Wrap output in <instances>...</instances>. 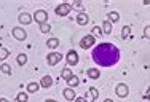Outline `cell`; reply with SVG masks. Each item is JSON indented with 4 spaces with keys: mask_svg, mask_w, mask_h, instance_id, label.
Returning <instances> with one entry per match:
<instances>
[{
    "mask_svg": "<svg viewBox=\"0 0 150 102\" xmlns=\"http://www.w3.org/2000/svg\"><path fill=\"white\" fill-rule=\"evenodd\" d=\"M104 102H113V101H112V99H105Z\"/></svg>",
    "mask_w": 150,
    "mask_h": 102,
    "instance_id": "cell-32",
    "label": "cell"
},
{
    "mask_svg": "<svg viewBox=\"0 0 150 102\" xmlns=\"http://www.w3.org/2000/svg\"><path fill=\"white\" fill-rule=\"evenodd\" d=\"M115 93L118 97H126L128 94H129V88H128L126 83H120V85H117V88H115Z\"/></svg>",
    "mask_w": 150,
    "mask_h": 102,
    "instance_id": "cell-4",
    "label": "cell"
},
{
    "mask_svg": "<svg viewBox=\"0 0 150 102\" xmlns=\"http://www.w3.org/2000/svg\"><path fill=\"white\" fill-rule=\"evenodd\" d=\"M16 99H18V102H27V99H29V97H27L26 93H19V94L16 96Z\"/></svg>",
    "mask_w": 150,
    "mask_h": 102,
    "instance_id": "cell-26",
    "label": "cell"
},
{
    "mask_svg": "<svg viewBox=\"0 0 150 102\" xmlns=\"http://www.w3.org/2000/svg\"><path fill=\"white\" fill-rule=\"evenodd\" d=\"M61 77H62L66 82H69V80L74 77V73H72V70H70V69H62V73H61Z\"/></svg>",
    "mask_w": 150,
    "mask_h": 102,
    "instance_id": "cell-16",
    "label": "cell"
},
{
    "mask_svg": "<svg viewBox=\"0 0 150 102\" xmlns=\"http://www.w3.org/2000/svg\"><path fill=\"white\" fill-rule=\"evenodd\" d=\"M46 61H48L50 65H56L59 61H62V54H61V53H50Z\"/></svg>",
    "mask_w": 150,
    "mask_h": 102,
    "instance_id": "cell-6",
    "label": "cell"
},
{
    "mask_svg": "<svg viewBox=\"0 0 150 102\" xmlns=\"http://www.w3.org/2000/svg\"><path fill=\"white\" fill-rule=\"evenodd\" d=\"M8 56H10V51L6 50V48H2V46H0V61H5Z\"/></svg>",
    "mask_w": 150,
    "mask_h": 102,
    "instance_id": "cell-20",
    "label": "cell"
},
{
    "mask_svg": "<svg viewBox=\"0 0 150 102\" xmlns=\"http://www.w3.org/2000/svg\"><path fill=\"white\" fill-rule=\"evenodd\" d=\"M88 77H90L91 80H98L99 77H101V72H99L98 69H88Z\"/></svg>",
    "mask_w": 150,
    "mask_h": 102,
    "instance_id": "cell-14",
    "label": "cell"
},
{
    "mask_svg": "<svg viewBox=\"0 0 150 102\" xmlns=\"http://www.w3.org/2000/svg\"><path fill=\"white\" fill-rule=\"evenodd\" d=\"M16 61H18V64H19V65H24L27 62V56L26 54H18Z\"/></svg>",
    "mask_w": 150,
    "mask_h": 102,
    "instance_id": "cell-22",
    "label": "cell"
},
{
    "mask_svg": "<svg viewBox=\"0 0 150 102\" xmlns=\"http://www.w3.org/2000/svg\"><path fill=\"white\" fill-rule=\"evenodd\" d=\"M101 34H102V27H99V26L93 27V35H94V37H99Z\"/></svg>",
    "mask_w": 150,
    "mask_h": 102,
    "instance_id": "cell-27",
    "label": "cell"
},
{
    "mask_svg": "<svg viewBox=\"0 0 150 102\" xmlns=\"http://www.w3.org/2000/svg\"><path fill=\"white\" fill-rule=\"evenodd\" d=\"M93 59L102 67H110L120 61V50L112 43H101L93 50Z\"/></svg>",
    "mask_w": 150,
    "mask_h": 102,
    "instance_id": "cell-1",
    "label": "cell"
},
{
    "mask_svg": "<svg viewBox=\"0 0 150 102\" xmlns=\"http://www.w3.org/2000/svg\"><path fill=\"white\" fill-rule=\"evenodd\" d=\"M18 19H19L21 24H26V26L32 23V16L29 15V13H21V15L18 16Z\"/></svg>",
    "mask_w": 150,
    "mask_h": 102,
    "instance_id": "cell-9",
    "label": "cell"
},
{
    "mask_svg": "<svg viewBox=\"0 0 150 102\" xmlns=\"http://www.w3.org/2000/svg\"><path fill=\"white\" fill-rule=\"evenodd\" d=\"M53 85V78L50 75H45V77H42V82H40V86L42 88H50Z\"/></svg>",
    "mask_w": 150,
    "mask_h": 102,
    "instance_id": "cell-12",
    "label": "cell"
},
{
    "mask_svg": "<svg viewBox=\"0 0 150 102\" xmlns=\"http://www.w3.org/2000/svg\"><path fill=\"white\" fill-rule=\"evenodd\" d=\"M129 34H131V27L129 26H125L123 27V30H121V38H129Z\"/></svg>",
    "mask_w": 150,
    "mask_h": 102,
    "instance_id": "cell-19",
    "label": "cell"
},
{
    "mask_svg": "<svg viewBox=\"0 0 150 102\" xmlns=\"http://www.w3.org/2000/svg\"><path fill=\"white\" fill-rule=\"evenodd\" d=\"M102 32L104 34H112V23H109V21H104L102 23Z\"/></svg>",
    "mask_w": 150,
    "mask_h": 102,
    "instance_id": "cell-17",
    "label": "cell"
},
{
    "mask_svg": "<svg viewBox=\"0 0 150 102\" xmlns=\"http://www.w3.org/2000/svg\"><path fill=\"white\" fill-rule=\"evenodd\" d=\"M38 88H40V85H38V83L32 82V83H29V85H27V91H29V93H37Z\"/></svg>",
    "mask_w": 150,
    "mask_h": 102,
    "instance_id": "cell-18",
    "label": "cell"
},
{
    "mask_svg": "<svg viewBox=\"0 0 150 102\" xmlns=\"http://www.w3.org/2000/svg\"><path fill=\"white\" fill-rule=\"evenodd\" d=\"M13 37H15L16 40L23 42V40L27 38V34H26V30H24L23 27H15V29H13Z\"/></svg>",
    "mask_w": 150,
    "mask_h": 102,
    "instance_id": "cell-7",
    "label": "cell"
},
{
    "mask_svg": "<svg viewBox=\"0 0 150 102\" xmlns=\"http://www.w3.org/2000/svg\"><path fill=\"white\" fill-rule=\"evenodd\" d=\"M62 94H64V97H66L67 101H74L75 99V91L72 89V88H69V86L62 91Z\"/></svg>",
    "mask_w": 150,
    "mask_h": 102,
    "instance_id": "cell-10",
    "label": "cell"
},
{
    "mask_svg": "<svg viewBox=\"0 0 150 102\" xmlns=\"http://www.w3.org/2000/svg\"><path fill=\"white\" fill-rule=\"evenodd\" d=\"M70 8H72V5H69V3H61V5L56 6V15L67 16L70 13Z\"/></svg>",
    "mask_w": 150,
    "mask_h": 102,
    "instance_id": "cell-5",
    "label": "cell"
},
{
    "mask_svg": "<svg viewBox=\"0 0 150 102\" xmlns=\"http://www.w3.org/2000/svg\"><path fill=\"white\" fill-rule=\"evenodd\" d=\"M58 45H59V40H58V38H48V40H46V46H48L50 50H54V48H58Z\"/></svg>",
    "mask_w": 150,
    "mask_h": 102,
    "instance_id": "cell-13",
    "label": "cell"
},
{
    "mask_svg": "<svg viewBox=\"0 0 150 102\" xmlns=\"http://www.w3.org/2000/svg\"><path fill=\"white\" fill-rule=\"evenodd\" d=\"M0 70H2L3 73H6V75H11V67H10V64H2L0 65Z\"/></svg>",
    "mask_w": 150,
    "mask_h": 102,
    "instance_id": "cell-23",
    "label": "cell"
},
{
    "mask_svg": "<svg viewBox=\"0 0 150 102\" xmlns=\"http://www.w3.org/2000/svg\"><path fill=\"white\" fill-rule=\"evenodd\" d=\"M78 83H80V80L77 78V77H72V78L69 80V82H67V85H69V88H75V86H78Z\"/></svg>",
    "mask_w": 150,
    "mask_h": 102,
    "instance_id": "cell-21",
    "label": "cell"
},
{
    "mask_svg": "<svg viewBox=\"0 0 150 102\" xmlns=\"http://www.w3.org/2000/svg\"><path fill=\"white\" fill-rule=\"evenodd\" d=\"M107 18H109V19H107V21L113 24V23H117V21L120 19V15H118V13H117V11H110V13H107Z\"/></svg>",
    "mask_w": 150,
    "mask_h": 102,
    "instance_id": "cell-15",
    "label": "cell"
},
{
    "mask_svg": "<svg viewBox=\"0 0 150 102\" xmlns=\"http://www.w3.org/2000/svg\"><path fill=\"white\" fill-rule=\"evenodd\" d=\"M88 21H90V18H88L86 13H78V16H77V23L80 24V26H85V24H88Z\"/></svg>",
    "mask_w": 150,
    "mask_h": 102,
    "instance_id": "cell-11",
    "label": "cell"
},
{
    "mask_svg": "<svg viewBox=\"0 0 150 102\" xmlns=\"http://www.w3.org/2000/svg\"><path fill=\"white\" fill-rule=\"evenodd\" d=\"M50 30H51V26H50L48 23H45V24H40V32H43V34H48Z\"/></svg>",
    "mask_w": 150,
    "mask_h": 102,
    "instance_id": "cell-24",
    "label": "cell"
},
{
    "mask_svg": "<svg viewBox=\"0 0 150 102\" xmlns=\"http://www.w3.org/2000/svg\"><path fill=\"white\" fill-rule=\"evenodd\" d=\"M45 102H58V101H54V99H46Z\"/></svg>",
    "mask_w": 150,
    "mask_h": 102,
    "instance_id": "cell-30",
    "label": "cell"
},
{
    "mask_svg": "<svg viewBox=\"0 0 150 102\" xmlns=\"http://www.w3.org/2000/svg\"><path fill=\"white\" fill-rule=\"evenodd\" d=\"M75 102H88L85 97H75Z\"/></svg>",
    "mask_w": 150,
    "mask_h": 102,
    "instance_id": "cell-29",
    "label": "cell"
},
{
    "mask_svg": "<svg viewBox=\"0 0 150 102\" xmlns=\"http://www.w3.org/2000/svg\"><path fill=\"white\" fill-rule=\"evenodd\" d=\"M46 19H48V13L45 11V10H37L34 15V21L38 24H45Z\"/></svg>",
    "mask_w": 150,
    "mask_h": 102,
    "instance_id": "cell-3",
    "label": "cell"
},
{
    "mask_svg": "<svg viewBox=\"0 0 150 102\" xmlns=\"http://www.w3.org/2000/svg\"><path fill=\"white\" fill-rule=\"evenodd\" d=\"M90 94H91V102H93V101H96V99H98L99 91L96 89V88H90Z\"/></svg>",
    "mask_w": 150,
    "mask_h": 102,
    "instance_id": "cell-25",
    "label": "cell"
},
{
    "mask_svg": "<svg viewBox=\"0 0 150 102\" xmlns=\"http://www.w3.org/2000/svg\"><path fill=\"white\" fill-rule=\"evenodd\" d=\"M94 42H96V37H94L93 34L85 35V37L80 40V46L83 48V50H88V48H91L93 45H94Z\"/></svg>",
    "mask_w": 150,
    "mask_h": 102,
    "instance_id": "cell-2",
    "label": "cell"
},
{
    "mask_svg": "<svg viewBox=\"0 0 150 102\" xmlns=\"http://www.w3.org/2000/svg\"><path fill=\"white\" fill-rule=\"evenodd\" d=\"M67 64L69 65H75L78 62V54H77V51H69L67 53Z\"/></svg>",
    "mask_w": 150,
    "mask_h": 102,
    "instance_id": "cell-8",
    "label": "cell"
},
{
    "mask_svg": "<svg viewBox=\"0 0 150 102\" xmlns=\"http://www.w3.org/2000/svg\"><path fill=\"white\" fill-rule=\"evenodd\" d=\"M0 102H10V101H6L5 97H2V99H0Z\"/></svg>",
    "mask_w": 150,
    "mask_h": 102,
    "instance_id": "cell-31",
    "label": "cell"
},
{
    "mask_svg": "<svg viewBox=\"0 0 150 102\" xmlns=\"http://www.w3.org/2000/svg\"><path fill=\"white\" fill-rule=\"evenodd\" d=\"M144 37L150 40V26H145L144 27Z\"/></svg>",
    "mask_w": 150,
    "mask_h": 102,
    "instance_id": "cell-28",
    "label": "cell"
},
{
    "mask_svg": "<svg viewBox=\"0 0 150 102\" xmlns=\"http://www.w3.org/2000/svg\"><path fill=\"white\" fill-rule=\"evenodd\" d=\"M149 99H150V93H149Z\"/></svg>",
    "mask_w": 150,
    "mask_h": 102,
    "instance_id": "cell-33",
    "label": "cell"
}]
</instances>
